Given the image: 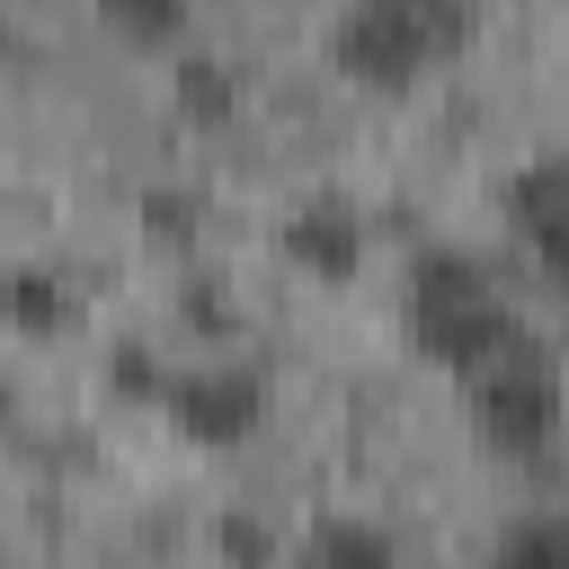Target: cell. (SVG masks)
<instances>
[{"label": "cell", "mask_w": 569, "mask_h": 569, "mask_svg": "<svg viewBox=\"0 0 569 569\" xmlns=\"http://www.w3.org/2000/svg\"><path fill=\"white\" fill-rule=\"evenodd\" d=\"M409 338H418V356H436L445 373L471 382L480 365H498L533 329L480 249H418L409 258Z\"/></svg>", "instance_id": "6da1fadb"}, {"label": "cell", "mask_w": 569, "mask_h": 569, "mask_svg": "<svg viewBox=\"0 0 569 569\" xmlns=\"http://www.w3.org/2000/svg\"><path fill=\"white\" fill-rule=\"evenodd\" d=\"M480 36V0H338L329 62L365 89H418L462 62Z\"/></svg>", "instance_id": "7a4b0ae2"}, {"label": "cell", "mask_w": 569, "mask_h": 569, "mask_svg": "<svg viewBox=\"0 0 569 569\" xmlns=\"http://www.w3.org/2000/svg\"><path fill=\"white\" fill-rule=\"evenodd\" d=\"M471 427L498 462H542L560 445V373H551L542 338H525V347H507L498 365L471 373Z\"/></svg>", "instance_id": "3957f363"}, {"label": "cell", "mask_w": 569, "mask_h": 569, "mask_svg": "<svg viewBox=\"0 0 569 569\" xmlns=\"http://www.w3.org/2000/svg\"><path fill=\"white\" fill-rule=\"evenodd\" d=\"M267 373L258 365H240V356H196V365H169V391H160V409H169V427L187 436V445H213V453H231V445H249L258 427H267Z\"/></svg>", "instance_id": "277c9868"}, {"label": "cell", "mask_w": 569, "mask_h": 569, "mask_svg": "<svg viewBox=\"0 0 569 569\" xmlns=\"http://www.w3.org/2000/svg\"><path fill=\"white\" fill-rule=\"evenodd\" d=\"M365 249H373L365 204H356V196H338V187L302 196V204L276 222V258H284L293 276H311V284H347V276L365 267Z\"/></svg>", "instance_id": "5b68a950"}, {"label": "cell", "mask_w": 569, "mask_h": 569, "mask_svg": "<svg viewBox=\"0 0 569 569\" xmlns=\"http://www.w3.org/2000/svg\"><path fill=\"white\" fill-rule=\"evenodd\" d=\"M498 213H507V231L525 240L533 276H560V249H569V160H560V151L516 160L507 187H498Z\"/></svg>", "instance_id": "8992f818"}, {"label": "cell", "mask_w": 569, "mask_h": 569, "mask_svg": "<svg viewBox=\"0 0 569 569\" xmlns=\"http://www.w3.org/2000/svg\"><path fill=\"white\" fill-rule=\"evenodd\" d=\"M0 320H9L18 338H71V329H80V284H71V267H53V258L0 267Z\"/></svg>", "instance_id": "52a82bcc"}, {"label": "cell", "mask_w": 569, "mask_h": 569, "mask_svg": "<svg viewBox=\"0 0 569 569\" xmlns=\"http://www.w3.org/2000/svg\"><path fill=\"white\" fill-rule=\"evenodd\" d=\"M293 569H400V542H391V525H373V516H320V525L302 533Z\"/></svg>", "instance_id": "ba28073f"}, {"label": "cell", "mask_w": 569, "mask_h": 569, "mask_svg": "<svg viewBox=\"0 0 569 569\" xmlns=\"http://www.w3.org/2000/svg\"><path fill=\"white\" fill-rule=\"evenodd\" d=\"M169 89H178V116H187V124H213V133H222V124L240 116V98H249V80H240L231 53H178Z\"/></svg>", "instance_id": "9c48e42d"}, {"label": "cell", "mask_w": 569, "mask_h": 569, "mask_svg": "<svg viewBox=\"0 0 569 569\" xmlns=\"http://www.w3.org/2000/svg\"><path fill=\"white\" fill-rule=\"evenodd\" d=\"M98 9V27L116 36V44H133V53H169V44H187V27H196V0H89Z\"/></svg>", "instance_id": "30bf717a"}, {"label": "cell", "mask_w": 569, "mask_h": 569, "mask_svg": "<svg viewBox=\"0 0 569 569\" xmlns=\"http://www.w3.org/2000/svg\"><path fill=\"white\" fill-rule=\"evenodd\" d=\"M213 560L222 569H284V533L258 507H213Z\"/></svg>", "instance_id": "8fae6325"}, {"label": "cell", "mask_w": 569, "mask_h": 569, "mask_svg": "<svg viewBox=\"0 0 569 569\" xmlns=\"http://www.w3.org/2000/svg\"><path fill=\"white\" fill-rule=\"evenodd\" d=\"M498 569H569V533H560V516H525V525L498 542Z\"/></svg>", "instance_id": "7c38bea8"}, {"label": "cell", "mask_w": 569, "mask_h": 569, "mask_svg": "<svg viewBox=\"0 0 569 569\" xmlns=\"http://www.w3.org/2000/svg\"><path fill=\"white\" fill-rule=\"evenodd\" d=\"M107 382H116L124 400H160V391H169V365H160L151 347H133V338H124V347L107 356Z\"/></svg>", "instance_id": "4fadbf2b"}, {"label": "cell", "mask_w": 569, "mask_h": 569, "mask_svg": "<svg viewBox=\"0 0 569 569\" xmlns=\"http://www.w3.org/2000/svg\"><path fill=\"white\" fill-rule=\"evenodd\" d=\"M142 213H151V231H160V240H187V231H196V196H178V187H151V196H142Z\"/></svg>", "instance_id": "5bb4252c"}, {"label": "cell", "mask_w": 569, "mask_h": 569, "mask_svg": "<svg viewBox=\"0 0 569 569\" xmlns=\"http://www.w3.org/2000/svg\"><path fill=\"white\" fill-rule=\"evenodd\" d=\"M9 418H18V391H9V382H0V436H9Z\"/></svg>", "instance_id": "9a60e30c"}, {"label": "cell", "mask_w": 569, "mask_h": 569, "mask_svg": "<svg viewBox=\"0 0 569 569\" xmlns=\"http://www.w3.org/2000/svg\"><path fill=\"white\" fill-rule=\"evenodd\" d=\"M9 53H18V36H9V18H0V71H9Z\"/></svg>", "instance_id": "2e32d148"}]
</instances>
